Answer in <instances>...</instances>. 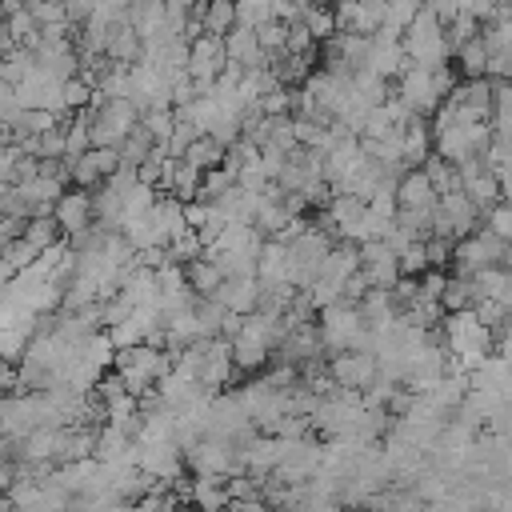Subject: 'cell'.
<instances>
[{"mask_svg":"<svg viewBox=\"0 0 512 512\" xmlns=\"http://www.w3.org/2000/svg\"><path fill=\"white\" fill-rule=\"evenodd\" d=\"M448 264L460 276H472V272H480L488 264H508V240L492 236L488 228H472V232H464V236L452 240Z\"/></svg>","mask_w":512,"mask_h":512,"instance_id":"cell-1","label":"cell"},{"mask_svg":"<svg viewBox=\"0 0 512 512\" xmlns=\"http://www.w3.org/2000/svg\"><path fill=\"white\" fill-rule=\"evenodd\" d=\"M392 96H400V100L408 104V112H416V116H432L436 104H440V96L432 92V76H428V68H420V64H408V68L392 80Z\"/></svg>","mask_w":512,"mask_h":512,"instance_id":"cell-2","label":"cell"},{"mask_svg":"<svg viewBox=\"0 0 512 512\" xmlns=\"http://www.w3.org/2000/svg\"><path fill=\"white\" fill-rule=\"evenodd\" d=\"M328 376L336 388H364L372 376H376V352L368 348H344V352H332L328 360Z\"/></svg>","mask_w":512,"mask_h":512,"instance_id":"cell-3","label":"cell"},{"mask_svg":"<svg viewBox=\"0 0 512 512\" xmlns=\"http://www.w3.org/2000/svg\"><path fill=\"white\" fill-rule=\"evenodd\" d=\"M52 220L60 224L64 240L76 236V232H84L92 224V188H76L72 184V192H60L56 204H52Z\"/></svg>","mask_w":512,"mask_h":512,"instance_id":"cell-4","label":"cell"},{"mask_svg":"<svg viewBox=\"0 0 512 512\" xmlns=\"http://www.w3.org/2000/svg\"><path fill=\"white\" fill-rule=\"evenodd\" d=\"M324 212L332 216L336 236L356 240V244L364 240V200H360V196H352V192H332L328 204H324Z\"/></svg>","mask_w":512,"mask_h":512,"instance_id":"cell-5","label":"cell"},{"mask_svg":"<svg viewBox=\"0 0 512 512\" xmlns=\"http://www.w3.org/2000/svg\"><path fill=\"white\" fill-rule=\"evenodd\" d=\"M396 208H416V212H436V192L424 176V168H404L396 176Z\"/></svg>","mask_w":512,"mask_h":512,"instance_id":"cell-6","label":"cell"},{"mask_svg":"<svg viewBox=\"0 0 512 512\" xmlns=\"http://www.w3.org/2000/svg\"><path fill=\"white\" fill-rule=\"evenodd\" d=\"M220 40H224V56H228V60H240L244 68H260V64H268V52L256 44V32L244 28V24H232Z\"/></svg>","mask_w":512,"mask_h":512,"instance_id":"cell-7","label":"cell"},{"mask_svg":"<svg viewBox=\"0 0 512 512\" xmlns=\"http://www.w3.org/2000/svg\"><path fill=\"white\" fill-rule=\"evenodd\" d=\"M428 152H432L428 116H412V120L400 128V160H404V168H420Z\"/></svg>","mask_w":512,"mask_h":512,"instance_id":"cell-8","label":"cell"},{"mask_svg":"<svg viewBox=\"0 0 512 512\" xmlns=\"http://www.w3.org/2000/svg\"><path fill=\"white\" fill-rule=\"evenodd\" d=\"M212 300L224 304V308H232V312H240V316L252 312L256 308V276H224L216 284Z\"/></svg>","mask_w":512,"mask_h":512,"instance_id":"cell-9","label":"cell"},{"mask_svg":"<svg viewBox=\"0 0 512 512\" xmlns=\"http://www.w3.org/2000/svg\"><path fill=\"white\" fill-rule=\"evenodd\" d=\"M104 56L108 60H120V64L140 60V32L128 20H112L108 24V40H104Z\"/></svg>","mask_w":512,"mask_h":512,"instance_id":"cell-10","label":"cell"},{"mask_svg":"<svg viewBox=\"0 0 512 512\" xmlns=\"http://www.w3.org/2000/svg\"><path fill=\"white\" fill-rule=\"evenodd\" d=\"M192 16H196L200 28L212 32V36H224V32L236 24V8H232V0H200Z\"/></svg>","mask_w":512,"mask_h":512,"instance_id":"cell-11","label":"cell"},{"mask_svg":"<svg viewBox=\"0 0 512 512\" xmlns=\"http://www.w3.org/2000/svg\"><path fill=\"white\" fill-rule=\"evenodd\" d=\"M184 280H188L192 296H212V292H216V284L224 280V272H220L208 256H196V260H188V264H184Z\"/></svg>","mask_w":512,"mask_h":512,"instance_id":"cell-12","label":"cell"},{"mask_svg":"<svg viewBox=\"0 0 512 512\" xmlns=\"http://www.w3.org/2000/svg\"><path fill=\"white\" fill-rule=\"evenodd\" d=\"M476 300V288H472V276H460V272H444V288H440V308L452 312V308H472Z\"/></svg>","mask_w":512,"mask_h":512,"instance_id":"cell-13","label":"cell"},{"mask_svg":"<svg viewBox=\"0 0 512 512\" xmlns=\"http://www.w3.org/2000/svg\"><path fill=\"white\" fill-rule=\"evenodd\" d=\"M300 24L308 28V36L320 44V40H328L332 32H336V20H332V8H328V0H312L308 8H300Z\"/></svg>","mask_w":512,"mask_h":512,"instance_id":"cell-14","label":"cell"},{"mask_svg":"<svg viewBox=\"0 0 512 512\" xmlns=\"http://www.w3.org/2000/svg\"><path fill=\"white\" fill-rule=\"evenodd\" d=\"M116 152H120V164H132V168H136V164H140V160L152 152V136H148V128L136 120V124H132V128L120 136Z\"/></svg>","mask_w":512,"mask_h":512,"instance_id":"cell-15","label":"cell"},{"mask_svg":"<svg viewBox=\"0 0 512 512\" xmlns=\"http://www.w3.org/2000/svg\"><path fill=\"white\" fill-rule=\"evenodd\" d=\"M180 156L192 160L200 172H208V168H220V160H224V144H216L208 132H200V136H192V144H188Z\"/></svg>","mask_w":512,"mask_h":512,"instance_id":"cell-16","label":"cell"},{"mask_svg":"<svg viewBox=\"0 0 512 512\" xmlns=\"http://www.w3.org/2000/svg\"><path fill=\"white\" fill-rule=\"evenodd\" d=\"M420 168H424V176H428V184H432V192H436V196H440V192L460 188V176H456V164H452V160H444V156L428 152Z\"/></svg>","mask_w":512,"mask_h":512,"instance_id":"cell-17","label":"cell"},{"mask_svg":"<svg viewBox=\"0 0 512 512\" xmlns=\"http://www.w3.org/2000/svg\"><path fill=\"white\" fill-rule=\"evenodd\" d=\"M4 28H8V36H12L16 44H24V48H36V44H40V28H36V20H32V12H28L24 4L4 16Z\"/></svg>","mask_w":512,"mask_h":512,"instance_id":"cell-18","label":"cell"},{"mask_svg":"<svg viewBox=\"0 0 512 512\" xmlns=\"http://www.w3.org/2000/svg\"><path fill=\"white\" fill-rule=\"evenodd\" d=\"M456 64H460V76H484V64H488V48H484V40H480V32L476 36H468L456 52Z\"/></svg>","mask_w":512,"mask_h":512,"instance_id":"cell-19","label":"cell"},{"mask_svg":"<svg viewBox=\"0 0 512 512\" xmlns=\"http://www.w3.org/2000/svg\"><path fill=\"white\" fill-rule=\"evenodd\" d=\"M20 236H24L36 252H40V248H48V244H56V240H64V232H60V224H56L52 216H28Z\"/></svg>","mask_w":512,"mask_h":512,"instance_id":"cell-20","label":"cell"},{"mask_svg":"<svg viewBox=\"0 0 512 512\" xmlns=\"http://www.w3.org/2000/svg\"><path fill=\"white\" fill-rule=\"evenodd\" d=\"M188 500H196L200 508H224L228 504V488H224V476H200L188 492Z\"/></svg>","mask_w":512,"mask_h":512,"instance_id":"cell-21","label":"cell"},{"mask_svg":"<svg viewBox=\"0 0 512 512\" xmlns=\"http://www.w3.org/2000/svg\"><path fill=\"white\" fill-rule=\"evenodd\" d=\"M348 80H352V88H356L368 104H380V100L392 92V80H384V76H376V72H368V68H356Z\"/></svg>","mask_w":512,"mask_h":512,"instance_id":"cell-22","label":"cell"},{"mask_svg":"<svg viewBox=\"0 0 512 512\" xmlns=\"http://www.w3.org/2000/svg\"><path fill=\"white\" fill-rule=\"evenodd\" d=\"M396 268H400V276H420V272L428 268V260H424V240H404V244L396 248Z\"/></svg>","mask_w":512,"mask_h":512,"instance_id":"cell-23","label":"cell"},{"mask_svg":"<svg viewBox=\"0 0 512 512\" xmlns=\"http://www.w3.org/2000/svg\"><path fill=\"white\" fill-rule=\"evenodd\" d=\"M480 220H484V228H488L492 236H500V240H508V236H512V208H508V200L488 204V208L480 212Z\"/></svg>","mask_w":512,"mask_h":512,"instance_id":"cell-24","label":"cell"},{"mask_svg":"<svg viewBox=\"0 0 512 512\" xmlns=\"http://www.w3.org/2000/svg\"><path fill=\"white\" fill-rule=\"evenodd\" d=\"M384 4H388V0H360V8H356V20H352V32H360V36H372V32L384 24Z\"/></svg>","mask_w":512,"mask_h":512,"instance_id":"cell-25","label":"cell"},{"mask_svg":"<svg viewBox=\"0 0 512 512\" xmlns=\"http://www.w3.org/2000/svg\"><path fill=\"white\" fill-rule=\"evenodd\" d=\"M252 32H256V44H260V48L268 52V60H272V56H276V52L284 48V20L268 16V20H260V24H256Z\"/></svg>","mask_w":512,"mask_h":512,"instance_id":"cell-26","label":"cell"},{"mask_svg":"<svg viewBox=\"0 0 512 512\" xmlns=\"http://www.w3.org/2000/svg\"><path fill=\"white\" fill-rule=\"evenodd\" d=\"M88 96H92V84H88L84 76H64V80H60V100H64L68 112H72V108H84Z\"/></svg>","mask_w":512,"mask_h":512,"instance_id":"cell-27","label":"cell"},{"mask_svg":"<svg viewBox=\"0 0 512 512\" xmlns=\"http://www.w3.org/2000/svg\"><path fill=\"white\" fill-rule=\"evenodd\" d=\"M292 100H296V88H288V84H276V88H268V92L260 96V112H268V116L292 112Z\"/></svg>","mask_w":512,"mask_h":512,"instance_id":"cell-28","label":"cell"},{"mask_svg":"<svg viewBox=\"0 0 512 512\" xmlns=\"http://www.w3.org/2000/svg\"><path fill=\"white\" fill-rule=\"evenodd\" d=\"M0 256H4V260H8L16 272H20V268H32V260H36V248H32L24 236H12V240L4 244V252H0Z\"/></svg>","mask_w":512,"mask_h":512,"instance_id":"cell-29","label":"cell"},{"mask_svg":"<svg viewBox=\"0 0 512 512\" xmlns=\"http://www.w3.org/2000/svg\"><path fill=\"white\" fill-rule=\"evenodd\" d=\"M416 8H420V0H388L384 4V24H392V28H408V20L416 16Z\"/></svg>","mask_w":512,"mask_h":512,"instance_id":"cell-30","label":"cell"},{"mask_svg":"<svg viewBox=\"0 0 512 512\" xmlns=\"http://www.w3.org/2000/svg\"><path fill=\"white\" fill-rule=\"evenodd\" d=\"M312 48H316V40L308 36V28H304L300 20L284 24V48H280V52H312Z\"/></svg>","mask_w":512,"mask_h":512,"instance_id":"cell-31","label":"cell"},{"mask_svg":"<svg viewBox=\"0 0 512 512\" xmlns=\"http://www.w3.org/2000/svg\"><path fill=\"white\" fill-rule=\"evenodd\" d=\"M448 256H452V240L424 236V260H428V268H448Z\"/></svg>","mask_w":512,"mask_h":512,"instance_id":"cell-32","label":"cell"},{"mask_svg":"<svg viewBox=\"0 0 512 512\" xmlns=\"http://www.w3.org/2000/svg\"><path fill=\"white\" fill-rule=\"evenodd\" d=\"M20 116V100H16V84H8V80H0V120L4 124H12Z\"/></svg>","mask_w":512,"mask_h":512,"instance_id":"cell-33","label":"cell"},{"mask_svg":"<svg viewBox=\"0 0 512 512\" xmlns=\"http://www.w3.org/2000/svg\"><path fill=\"white\" fill-rule=\"evenodd\" d=\"M424 4L436 12V20H440V24H448V20H452V16L464 8V0H424Z\"/></svg>","mask_w":512,"mask_h":512,"instance_id":"cell-34","label":"cell"},{"mask_svg":"<svg viewBox=\"0 0 512 512\" xmlns=\"http://www.w3.org/2000/svg\"><path fill=\"white\" fill-rule=\"evenodd\" d=\"M496 0H464V12H472L480 24H484V16H488V8H492Z\"/></svg>","mask_w":512,"mask_h":512,"instance_id":"cell-35","label":"cell"},{"mask_svg":"<svg viewBox=\"0 0 512 512\" xmlns=\"http://www.w3.org/2000/svg\"><path fill=\"white\" fill-rule=\"evenodd\" d=\"M292 4H296V8H308V4H312V0H292Z\"/></svg>","mask_w":512,"mask_h":512,"instance_id":"cell-36","label":"cell"}]
</instances>
